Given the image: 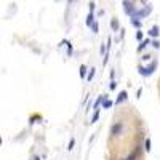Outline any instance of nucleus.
<instances>
[{
	"label": "nucleus",
	"instance_id": "f257e3e1",
	"mask_svg": "<svg viewBox=\"0 0 160 160\" xmlns=\"http://www.w3.org/2000/svg\"><path fill=\"white\" fill-rule=\"evenodd\" d=\"M123 11L127 13V15L131 18L133 15L136 13V10H135V5H133V2L131 0H123Z\"/></svg>",
	"mask_w": 160,
	"mask_h": 160
},
{
	"label": "nucleus",
	"instance_id": "aec40b11",
	"mask_svg": "<svg viewBox=\"0 0 160 160\" xmlns=\"http://www.w3.org/2000/svg\"><path fill=\"white\" fill-rule=\"evenodd\" d=\"M152 47H154V48H160V42H158V40H154V42H152Z\"/></svg>",
	"mask_w": 160,
	"mask_h": 160
},
{
	"label": "nucleus",
	"instance_id": "39448f33",
	"mask_svg": "<svg viewBox=\"0 0 160 160\" xmlns=\"http://www.w3.org/2000/svg\"><path fill=\"white\" fill-rule=\"evenodd\" d=\"M93 22H95V15H93V13L90 11V13H88V16H87V26H90V28H91Z\"/></svg>",
	"mask_w": 160,
	"mask_h": 160
},
{
	"label": "nucleus",
	"instance_id": "393cba45",
	"mask_svg": "<svg viewBox=\"0 0 160 160\" xmlns=\"http://www.w3.org/2000/svg\"><path fill=\"white\" fill-rule=\"evenodd\" d=\"M123 160H128V158H123Z\"/></svg>",
	"mask_w": 160,
	"mask_h": 160
},
{
	"label": "nucleus",
	"instance_id": "6e6552de",
	"mask_svg": "<svg viewBox=\"0 0 160 160\" xmlns=\"http://www.w3.org/2000/svg\"><path fill=\"white\" fill-rule=\"evenodd\" d=\"M158 26H154V28H151V31H149V35L151 37H158Z\"/></svg>",
	"mask_w": 160,
	"mask_h": 160
},
{
	"label": "nucleus",
	"instance_id": "dca6fc26",
	"mask_svg": "<svg viewBox=\"0 0 160 160\" xmlns=\"http://www.w3.org/2000/svg\"><path fill=\"white\" fill-rule=\"evenodd\" d=\"M144 146H146V151H151V139H146V142H144Z\"/></svg>",
	"mask_w": 160,
	"mask_h": 160
},
{
	"label": "nucleus",
	"instance_id": "f3484780",
	"mask_svg": "<svg viewBox=\"0 0 160 160\" xmlns=\"http://www.w3.org/2000/svg\"><path fill=\"white\" fill-rule=\"evenodd\" d=\"M142 37H144V35H142V32H141V29H139V31L136 32V40H139V42H141Z\"/></svg>",
	"mask_w": 160,
	"mask_h": 160
},
{
	"label": "nucleus",
	"instance_id": "0eeeda50",
	"mask_svg": "<svg viewBox=\"0 0 160 160\" xmlns=\"http://www.w3.org/2000/svg\"><path fill=\"white\" fill-rule=\"evenodd\" d=\"M111 29L115 31V32L118 31V21H117V18H112L111 19Z\"/></svg>",
	"mask_w": 160,
	"mask_h": 160
},
{
	"label": "nucleus",
	"instance_id": "4468645a",
	"mask_svg": "<svg viewBox=\"0 0 160 160\" xmlns=\"http://www.w3.org/2000/svg\"><path fill=\"white\" fill-rule=\"evenodd\" d=\"M95 69H90V74L87 75V80H88V82H91V80H93V77H95Z\"/></svg>",
	"mask_w": 160,
	"mask_h": 160
},
{
	"label": "nucleus",
	"instance_id": "f8f14e48",
	"mask_svg": "<svg viewBox=\"0 0 160 160\" xmlns=\"http://www.w3.org/2000/svg\"><path fill=\"white\" fill-rule=\"evenodd\" d=\"M80 77H87V66L85 64L80 66Z\"/></svg>",
	"mask_w": 160,
	"mask_h": 160
},
{
	"label": "nucleus",
	"instance_id": "b1692460",
	"mask_svg": "<svg viewBox=\"0 0 160 160\" xmlns=\"http://www.w3.org/2000/svg\"><path fill=\"white\" fill-rule=\"evenodd\" d=\"M32 160H40V157H34V158H32Z\"/></svg>",
	"mask_w": 160,
	"mask_h": 160
},
{
	"label": "nucleus",
	"instance_id": "7ed1b4c3",
	"mask_svg": "<svg viewBox=\"0 0 160 160\" xmlns=\"http://www.w3.org/2000/svg\"><path fill=\"white\" fill-rule=\"evenodd\" d=\"M122 131V123H115V125H112V128H111V136H117L118 133Z\"/></svg>",
	"mask_w": 160,
	"mask_h": 160
},
{
	"label": "nucleus",
	"instance_id": "4be33fe9",
	"mask_svg": "<svg viewBox=\"0 0 160 160\" xmlns=\"http://www.w3.org/2000/svg\"><path fill=\"white\" fill-rule=\"evenodd\" d=\"M115 87H117V83H115L114 80H112V82H111V85H109V88H111V90H115Z\"/></svg>",
	"mask_w": 160,
	"mask_h": 160
},
{
	"label": "nucleus",
	"instance_id": "9d476101",
	"mask_svg": "<svg viewBox=\"0 0 160 160\" xmlns=\"http://www.w3.org/2000/svg\"><path fill=\"white\" fill-rule=\"evenodd\" d=\"M131 22H133V26H135V28L141 29V21H139V18H135V16H133V18H131Z\"/></svg>",
	"mask_w": 160,
	"mask_h": 160
},
{
	"label": "nucleus",
	"instance_id": "ddd939ff",
	"mask_svg": "<svg viewBox=\"0 0 160 160\" xmlns=\"http://www.w3.org/2000/svg\"><path fill=\"white\" fill-rule=\"evenodd\" d=\"M98 117H99V109H96V111H95V114H93V117H91V122H90V123H95L96 120H98Z\"/></svg>",
	"mask_w": 160,
	"mask_h": 160
},
{
	"label": "nucleus",
	"instance_id": "2eb2a0df",
	"mask_svg": "<svg viewBox=\"0 0 160 160\" xmlns=\"http://www.w3.org/2000/svg\"><path fill=\"white\" fill-rule=\"evenodd\" d=\"M111 106H112V101H109V99H104V102H102V108H104V109H109Z\"/></svg>",
	"mask_w": 160,
	"mask_h": 160
},
{
	"label": "nucleus",
	"instance_id": "20e7f679",
	"mask_svg": "<svg viewBox=\"0 0 160 160\" xmlns=\"http://www.w3.org/2000/svg\"><path fill=\"white\" fill-rule=\"evenodd\" d=\"M128 96H127V91H122V93H120V95H118V98L115 99V104H120V102H123L125 99H127Z\"/></svg>",
	"mask_w": 160,
	"mask_h": 160
},
{
	"label": "nucleus",
	"instance_id": "6ab92c4d",
	"mask_svg": "<svg viewBox=\"0 0 160 160\" xmlns=\"http://www.w3.org/2000/svg\"><path fill=\"white\" fill-rule=\"evenodd\" d=\"M91 29H93V32H98V22H93V26H91Z\"/></svg>",
	"mask_w": 160,
	"mask_h": 160
},
{
	"label": "nucleus",
	"instance_id": "5701e85b",
	"mask_svg": "<svg viewBox=\"0 0 160 160\" xmlns=\"http://www.w3.org/2000/svg\"><path fill=\"white\" fill-rule=\"evenodd\" d=\"M142 59H144V61H148V59H151V55H144V56H142Z\"/></svg>",
	"mask_w": 160,
	"mask_h": 160
},
{
	"label": "nucleus",
	"instance_id": "412c9836",
	"mask_svg": "<svg viewBox=\"0 0 160 160\" xmlns=\"http://www.w3.org/2000/svg\"><path fill=\"white\" fill-rule=\"evenodd\" d=\"M90 11H91V13L95 11V2H93V0H91V2H90Z\"/></svg>",
	"mask_w": 160,
	"mask_h": 160
},
{
	"label": "nucleus",
	"instance_id": "f03ea898",
	"mask_svg": "<svg viewBox=\"0 0 160 160\" xmlns=\"http://www.w3.org/2000/svg\"><path fill=\"white\" fill-rule=\"evenodd\" d=\"M149 13H151V5H146L144 8L138 10V11H136L133 16H135V18H146V16L149 15ZM133 16H131V18H133Z\"/></svg>",
	"mask_w": 160,
	"mask_h": 160
},
{
	"label": "nucleus",
	"instance_id": "423d86ee",
	"mask_svg": "<svg viewBox=\"0 0 160 160\" xmlns=\"http://www.w3.org/2000/svg\"><path fill=\"white\" fill-rule=\"evenodd\" d=\"M149 43H151V40H149V38H146V40H142V42L139 43V47H138V51H142V50H144L146 47H148Z\"/></svg>",
	"mask_w": 160,
	"mask_h": 160
},
{
	"label": "nucleus",
	"instance_id": "1a4fd4ad",
	"mask_svg": "<svg viewBox=\"0 0 160 160\" xmlns=\"http://www.w3.org/2000/svg\"><path fill=\"white\" fill-rule=\"evenodd\" d=\"M104 99H106V98H104V95H101V96L95 101V109H99V106H101V102H104Z\"/></svg>",
	"mask_w": 160,
	"mask_h": 160
},
{
	"label": "nucleus",
	"instance_id": "a211bd4d",
	"mask_svg": "<svg viewBox=\"0 0 160 160\" xmlns=\"http://www.w3.org/2000/svg\"><path fill=\"white\" fill-rule=\"evenodd\" d=\"M74 144H75V139H74V138H72V139H71V141H69V148H68V149H69V151H72V149H74Z\"/></svg>",
	"mask_w": 160,
	"mask_h": 160
},
{
	"label": "nucleus",
	"instance_id": "9b49d317",
	"mask_svg": "<svg viewBox=\"0 0 160 160\" xmlns=\"http://www.w3.org/2000/svg\"><path fill=\"white\" fill-rule=\"evenodd\" d=\"M138 71H139V74H142L144 77H149V75H151V72L148 71V68H139Z\"/></svg>",
	"mask_w": 160,
	"mask_h": 160
}]
</instances>
